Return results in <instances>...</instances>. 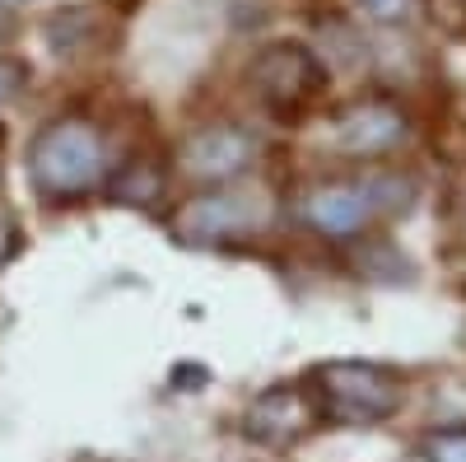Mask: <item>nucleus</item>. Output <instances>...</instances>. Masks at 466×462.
Segmentation results:
<instances>
[{"label": "nucleus", "mask_w": 466, "mask_h": 462, "mask_svg": "<svg viewBox=\"0 0 466 462\" xmlns=\"http://www.w3.org/2000/svg\"><path fill=\"white\" fill-rule=\"evenodd\" d=\"M0 5H33V0H0Z\"/></svg>", "instance_id": "13"}, {"label": "nucleus", "mask_w": 466, "mask_h": 462, "mask_svg": "<svg viewBox=\"0 0 466 462\" xmlns=\"http://www.w3.org/2000/svg\"><path fill=\"white\" fill-rule=\"evenodd\" d=\"M261 224L257 201L243 197V191H206V197H191L177 215H173V234L182 243H228V239H243Z\"/></svg>", "instance_id": "4"}, {"label": "nucleus", "mask_w": 466, "mask_h": 462, "mask_svg": "<svg viewBox=\"0 0 466 462\" xmlns=\"http://www.w3.org/2000/svg\"><path fill=\"white\" fill-rule=\"evenodd\" d=\"M15 85H19V75H15L5 61H0V103H5V98H15Z\"/></svg>", "instance_id": "12"}, {"label": "nucleus", "mask_w": 466, "mask_h": 462, "mask_svg": "<svg viewBox=\"0 0 466 462\" xmlns=\"http://www.w3.org/2000/svg\"><path fill=\"white\" fill-rule=\"evenodd\" d=\"M415 197V182L382 173V178H350V182H322L299 197V220L327 239H355L382 215L406 210Z\"/></svg>", "instance_id": "1"}, {"label": "nucleus", "mask_w": 466, "mask_h": 462, "mask_svg": "<svg viewBox=\"0 0 466 462\" xmlns=\"http://www.w3.org/2000/svg\"><path fill=\"white\" fill-rule=\"evenodd\" d=\"M360 10L373 19V24H387V28H401L415 19V0H360Z\"/></svg>", "instance_id": "10"}, {"label": "nucleus", "mask_w": 466, "mask_h": 462, "mask_svg": "<svg viewBox=\"0 0 466 462\" xmlns=\"http://www.w3.org/2000/svg\"><path fill=\"white\" fill-rule=\"evenodd\" d=\"M28 178L52 201H75L107 178V149L89 122H56L28 145Z\"/></svg>", "instance_id": "2"}, {"label": "nucleus", "mask_w": 466, "mask_h": 462, "mask_svg": "<svg viewBox=\"0 0 466 462\" xmlns=\"http://www.w3.org/2000/svg\"><path fill=\"white\" fill-rule=\"evenodd\" d=\"M257 159V145L238 127H210L182 145V169L201 182H233L243 178Z\"/></svg>", "instance_id": "6"}, {"label": "nucleus", "mask_w": 466, "mask_h": 462, "mask_svg": "<svg viewBox=\"0 0 466 462\" xmlns=\"http://www.w3.org/2000/svg\"><path fill=\"white\" fill-rule=\"evenodd\" d=\"M406 112L397 103H355L340 112L336 122V145L345 154H387L406 140Z\"/></svg>", "instance_id": "7"}, {"label": "nucleus", "mask_w": 466, "mask_h": 462, "mask_svg": "<svg viewBox=\"0 0 466 462\" xmlns=\"http://www.w3.org/2000/svg\"><path fill=\"white\" fill-rule=\"evenodd\" d=\"M420 462H466V426H439L415 439Z\"/></svg>", "instance_id": "9"}, {"label": "nucleus", "mask_w": 466, "mask_h": 462, "mask_svg": "<svg viewBox=\"0 0 466 462\" xmlns=\"http://www.w3.org/2000/svg\"><path fill=\"white\" fill-rule=\"evenodd\" d=\"M10 252H15V224H10V215H0V266L10 262Z\"/></svg>", "instance_id": "11"}, {"label": "nucleus", "mask_w": 466, "mask_h": 462, "mask_svg": "<svg viewBox=\"0 0 466 462\" xmlns=\"http://www.w3.org/2000/svg\"><path fill=\"white\" fill-rule=\"evenodd\" d=\"M252 80L266 98L276 103H299V98H313L322 89V66L313 52L303 47H270L257 66H252Z\"/></svg>", "instance_id": "8"}, {"label": "nucleus", "mask_w": 466, "mask_h": 462, "mask_svg": "<svg viewBox=\"0 0 466 462\" xmlns=\"http://www.w3.org/2000/svg\"><path fill=\"white\" fill-rule=\"evenodd\" d=\"M313 406H318V420H327V426H378V420L397 416L401 388L378 364L331 360L313 369Z\"/></svg>", "instance_id": "3"}, {"label": "nucleus", "mask_w": 466, "mask_h": 462, "mask_svg": "<svg viewBox=\"0 0 466 462\" xmlns=\"http://www.w3.org/2000/svg\"><path fill=\"white\" fill-rule=\"evenodd\" d=\"M313 420H318L313 397H308L303 388H289V383H276V388H266V393L248 406L243 430H248V439L261 444V448H285V444H294L308 426H313Z\"/></svg>", "instance_id": "5"}]
</instances>
